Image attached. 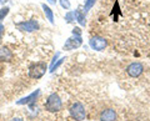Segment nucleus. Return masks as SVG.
<instances>
[{"label":"nucleus","mask_w":150,"mask_h":121,"mask_svg":"<svg viewBox=\"0 0 150 121\" xmlns=\"http://www.w3.org/2000/svg\"><path fill=\"white\" fill-rule=\"evenodd\" d=\"M48 1H49L50 4H53V5H55V4H56V1H58V0H48Z\"/></svg>","instance_id":"obj_22"},{"label":"nucleus","mask_w":150,"mask_h":121,"mask_svg":"<svg viewBox=\"0 0 150 121\" xmlns=\"http://www.w3.org/2000/svg\"><path fill=\"white\" fill-rule=\"evenodd\" d=\"M69 111H70L71 117L76 121H83L86 116V110L81 102H74V104L70 106Z\"/></svg>","instance_id":"obj_3"},{"label":"nucleus","mask_w":150,"mask_h":121,"mask_svg":"<svg viewBox=\"0 0 150 121\" xmlns=\"http://www.w3.org/2000/svg\"><path fill=\"white\" fill-rule=\"evenodd\" d=\"M9 10H10V9H9L8 6H4V8L0 9V23H1L3 20H5V16L9 14Z\"/></svg>","instance_id":"obj_15"},{"label":"nucleus","mask_w":150,"mask_h":121,"mask_svg":"<svg viewBox=\"0 0 150 121\" xmlns=\"http://www.w3.org/2000/svg\"><path fill=\"white\" fill-rule=\"evenodd\" d=\"M41 8H43V11L45 14V16L48 18V20L50 21V24H55V21H54V13L53 10L46 5V4H41Z\"/></svg>","instance_id":"obj_11"},{"label":"nucleus","mask_w":150,"mask_h":121,"mask_svg":"<svg viewBox=\"0 0 150 121\" xmlns=\"http://www.w3.org/2000/svg\"><path fill=\"white\" fill-rule=\"evenodd\" d=\"M58 58H59V53H56V54H55V56L53 58V61H51V66H53V65L56 63V60H58ZM51 66H50V68H51Z\"/></svg>","instance_id":"obj_20"},{"label":"nucleus","mask_w":150,"mask_h":121,"mask_svg":"<svg viewBox=\"0 0 150 121\" xmlns=\"http://www.w3.org/2000/svg\"><path fill=\"white\" fill-rule=\"evenodd\" d=\"M65 60H67V58H60V59L56 60V63L53 65V66L50 68V72H54L55 70H58V68H59L60 65H62V64L65 61Z\"/></svg>","instance_id":"obj_14"},{"label":"nucleus","mask_w":150,"mask_h":121,"mask_svg":"<svg viewBox=\"0 0 150 121\" xmlns=\"http://www.w3.org/2000/svg\"><path fill=\"white\" fill-rule=\"evenodd\" d=\"M46 70H48V65L44 61H39V63H34L29 66V77L30 79H41Z\"/></svg>","instance_id":"obj_1"},{"label":"nucleus","mask_w":150,"mask_h":121,"mask_svg":"<svg viewBox=\"0 0 150 121\" xmlns=\"http://www.w3.org/2000/svg\"><path fill=\"white\" fill-rule=\"evenodd\" d=\"M144 71V66L142 63H131L126 68V74L130 77H139Z\"/></svg>","instance_id":"obj_7"},{"label":"nucleus","mask_w":150,"mask_h":121,"mask_svg":"<svg viewBox=\"0 0 150 121\" xmlns=\"http://www.w3.org/2000/svg\"><path fill=\"white\" fill-rule=\"evenodd\" d=\"M10 121H24L23 119H20V117H14L13 120H10Z\"/></svg>","instance_id":"obj_21"},{"label":"nucleus","mask_w":150,"mask_h":121,"mask_svg":"<svg viewBox=\"0 0 150 121\" xmlns=\"http://www.w3.org/2000/svg\"><path fill=\"white\" fill-rule=\"evenodd\" d=\"M74 15H75V20H76L79 24H80L81 26H85V24H86L85 13L81 11V10H75L74 11Z\"/></svg>","instance_id":"obj_12"},{"label":"nucleus","mask_w":150,"mask_h":121,"mask_svg":"<svg viewBox=\"0 0 150 121\" xmlns=\"http://www.w3.org/2000/svg\"><path fill=\"white\" fill-rule=\"evenodd\" d=\"M73 35L81 36V29H80V27H74V29H73Z\"/></svg>","instance_id":"obj_18"},{"label":"nucleus","mask_w":150,"mask_h":121,"mask_svg":"<svg viewBox=\"0 0 150 121\" xmlns=\"http://www.w3.org/2000/svg\"><path fill=\"white\" fill-rule=\"evenodd\" d=\"M4 25L3 24H0V41H1V38H3V34H4Z\"/></svg>","instance_id":"obj_19"},{"label":"nucleus","mask_w":150,"mask_h":121,"mask_svg":"<svg viewBox=\"0 0 150 121\" xmlns=\"http://www.w3.org/2000/svg\"><path fill=\"white\" fill-rule=\"evenodd\" d=\"M63 108V102H62V99L59 97L58 94H50L46 99V102H45V109L49 111V113H58Z\"/></svg>","instance_id":"obj_2"},{"label":"nucleus","mask_w":150,"mask_h":121,"mask_svg":"<svg viewBox=\"0 0 150 121\" xmlns=\"http://www.w3.org/2000/svg\"><path fill=\"white\" fill-rule=\"evenodd\" d=\"M95 1L96 0H85V3H84V13H88L90 9L95 5Z\"/></svg>","instance_id":"obj_13"},{"label":"nucleus","mask_w":150,"mask_h":121,"mask_svg":"<svg viewBox=\"0 0 150 121\" xmlns=\"http://www.w3.org/2000/svg\"><path fill=\"white\" fill-rule=\"evenodd\" d=\"M3 1H4V0H0V3H3Z\"/></svg>","instance_id":"obj_23"},{"label":"nucleus","mask_w":150,"mask_h":121,"mask_svg":"<svg viewBox=\"0 0 150 121\" xmlns=\"http://www.w3.org/2000/svg\"><path fill=\"white\" fill-rule=\"evenodd\" d=\"M60 5H62V8L65 9V10H69L71 4H70L69 0H60Z\"/></svg>","instance_id":"obj_17"},{"label":"nucleus","mask_w":150,"mask_h":121,"mask_svg":"<svg viewBox=\"0 0 150 121\" xmlns=\"http://www.w3.org/2000/svg\"><path fill=\"white\" fill-rule=\"evenodd\" d=\"M115 120H116V113L114 109H106L101 111L100 121H115Z\"/></svg>","instance_id":"obj_9"},{"label":"nucleus","mask_w":150,"mask_h":121,"mask_svg":"<svg viewBox=\"0 0 150 121\" xmlns=\"http://www.w3.org/2000/svg\"><path fill=\"white\" fill-rule=\"evenodd\" d=\"M89 45H90L93 50L101 51L108 46V40L105 38H101V36H94V38L89 40Z\"/></svg>","instance_id":"obj_6"},{"label":"nucleus","mask_w":150,"mask_h":121,"mask_svg":"<svg viewBox=\"0 0 150 121\" xmlns=\"http://www.w3.org/2000/svg\"><path fill=\"white\" fill-rule=\"evenodd\" d=\"M15 26L18 27V30L20 31H25V32H33V31H36L39 30V23L36 20H26V21H20V23H16Z\"/></svg>","instance_id":"obj_4"},{"label":"nucleus","mask_w":150,"mask_h":121,"mask_svg":"<svg viewBox=\"0 0 150 121\" xmlns=\"http://www.w3.org/2000/svg\"><path fill=\"white\" fill-rule=\"evenodd\" d=\"M65 21H67L68 24H71V23L75 21L74 11H69V13H67V15H65Z\"/></svg>","instance_id":"obj_16"},{"label":"nucleus","mask_w":150,"mask_h":121,"mask_svg":"<svg viewBox=\"0 0 150 121\" xmlns=\"http://www.w3.org/2000/svg\"><path fill=\"white\" fill-rule=\"evenodd\" d=\"M39 95H40V90L38 89L35 91H33L30 95H28L25 97H23V99L18 100L16 105H30V104H33V102H35V100L39 97Z\"/></svg>","instance_id":"obj_8"},{"label":"nucleus","mask_w":150,"mask_h":121,"mask_svg":"<svg viewBox=\"0 0 150 121\" xmlns=\"http://www.w3.org/2000/svg\"><path fill=\"white\" fill-rule=\"evenodd\" d=\"M13 58L14 55L8 46H1L0 48V61H11Z\"/></svg>","instance_id":"obj_10"},{"label":"nucleus","mask_w":150,"mask_h":121,"mask_svg":"<svg viewBox=\"0 0 150 121\" xmlns=\"http://www.w3.org/2000/svg\"><path fill=\"white\" fill-rule=\"evenodd\" d=\"M81 44H83L81 36H79V35H73V36H70V38H69L67 41H65L63 49L67 50V51H70V50H74V49L80 48Z\"/></svg>","instance_id":"obj_5"}]
</instances>
